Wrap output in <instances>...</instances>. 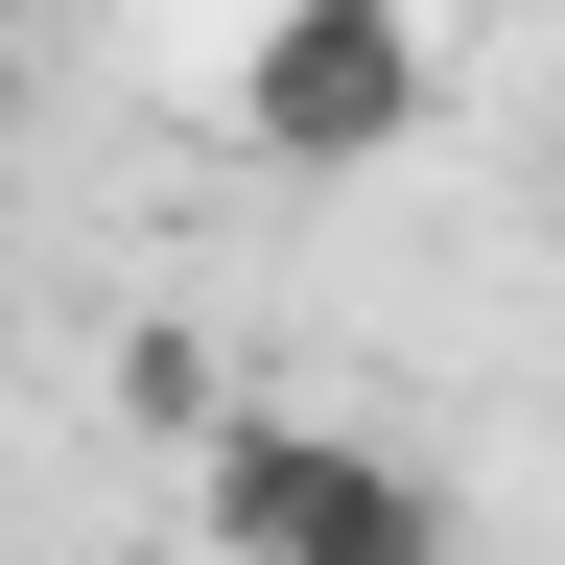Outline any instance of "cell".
Returning <instances> with one entry per match:
<instances>
[{
	"mask_svg": "<svg viewBox=\"0 0 565 565\" xmlns=\"http://www.w3.org/2000/svg\"><path fill=\"white\" fill-rule=\"evenodd\" d=\"M189 519H212V565H471L448 471L330 424V401H212L189 424Z\"/></svg>",
	"mask_w": 565,
	"mask_h": 565,
	"instance_id": "obj_1",
	"label": "cell"
},
{
	"mask_svg": "<svg viewBox=\"0 0 565 565\" xmlns=\"http://www.w3.org/2000/svg\"><path fill=\"white\" fill-rule=\"evenodd\" d=\"M424 118H448V24L424 0H259L236 24V141L282 189H377Z\"/></svg>",
	"mask_w": 565,
	"mask_h": 565,
	"instance_id": "obj_2",
	"label": "cell"
},
{
	"mask_svg": "<svg viewBox=\"0 0 565 565\" xmlns=\"http://www.w3.org/2000/svg\"><path fill=\"white\" fill-rule=\"evenodd\" d=\"M118 401H141V424H212V401H236V377H212V353H189V330H118Z\"/></svg>",
	"mask_w": 565,
	"mask_h": 565,
	"instance_id": "obj_3",
	"label": "cell"
},
{
	"mask_svg": "<svg viewBox=\"0 0 565 565\" xmlns=\"http://www.w3.org/2000/svg\"><path fill=\"white\" fill-rule=\"evenodd\" d=\"M542 189H565V118H542Z\"/></svg>",
	"mask_w": 565,
	"mask_h": 565,
	"instance_id": "obj_4",
	"label": "cell"
},
{
	"mask_svg": "<svg viewBox=\"0 0 565 565\" xmlns=\"http://www.w3.org/2000/svg\"><path fill=\"white\" fill-rule=\"evenodd\" d=\"M0 166H24V118H0Z\"/></svg>",
	"mask_w": 565,
	"mask_h": 565,
	"instance_id": "obj_5",
	"label": "cell"
}]
</instances>
